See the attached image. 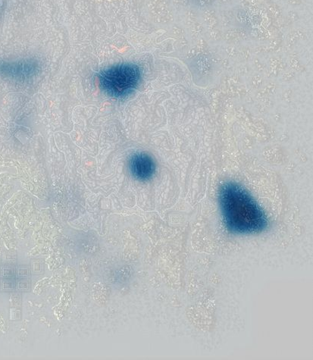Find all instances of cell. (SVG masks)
I'll list each match as a JSON object with an SVG mask.
<instances>
[{
  "instance_id": "6da1fadb",
  "label": "cell",
  "mask_w": 313,
  "mask_h": 360,
  "mask_svg": "<svg viewBox=\"0 0 313 360\" xmlns=\"http://www.w3.org/2000/svg\"><path fill=\"white\" fill-rule=\"evenodd\" d=\"M219 203L225 226L232 233L255 234L268 227L264 211L238 183L227 182L221 187Z\"/></svg>"
},
{
  "instance_id": "7a4b0ae2",
  "label": "cell",
  "mask_w": 313,
  "mask_h": 360,
  "mask_svg": "<svg viewBox=\"0 0 313 360\" xmlns=\"http://www.w3.org/2000/svg\"><path fill=\"white\" fill-rule=\"evenodd\" d=\"M99 82L105 93L117 98H125L139 86L142 79L141 68L132 63L112 66L98 76Z\"/></svg>"
},
{
  "instance_id": "3957f363",
  "label": "cell",
  "mask_w": 313,
  "mask_h": 360,
  "mask_svg": "<svg viewBox=\"0 0 313 360\" xmlns=\"http://www.w3.org/2000/svg\"><path fill=\"white\" fill-rule=\"evenodd\" d=\"M129 168L134 178L148 181L154 177L156 167L154 160L150 155L139 152L130 159Z\"/></svg>"
},
{
  "instance_id": "277c9868",
  "label": "cell",
  "mask_w": 313,
  "mask_h": 360,
  "mask_svg": "<svg viewBox=\"0 0 313 360\" xmlns=\"http://www.w3.org/2000/svg\"><path fill=\"white\" fill-rule=\"evenodd\" d=\"M38 68H39V66L32 60L0 64V72L8 77L19 79L30 78L38 72Z\"/></svg>"
}]
</instances>
